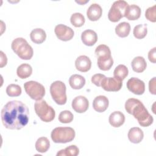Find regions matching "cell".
I'll list each match as a JSON object with an SVG mask.
<instances>
[{
  "label": "cell",
  "mask_w": 156,
  "mask_h": 156,
  "mask_svg": "<svg viewBox=\"0 0 156 156\" xmlns=\"http://www.w3.org/2000/svg\"><path fill=\"white\" fill-rule=\"evenodd\" d=\"M50 93L53 100L58 105H64L66 102V85L60 80H56L50 86Z\"/></svg>",
  "instance_id": "7"
},
{
  "label": "cell",
  "mask_w": 156,
  "mask_h": 156,
  "mask_svg": "<svg viewBox=\"0 0 156 156\" xmlns=\"http://www.w3.org/2000/svg\"><path fill=\"white\" fill-rule=\"evenodd\" d=\"M108 121L110 125L113 127H119L124 123L125 116L122 112L119 111H115L110 114Z\"/></svg>",
  "instance_id": "20"
},
{
  "label": "cell",
  "mask_w": 156,
  "mask_h": 156,
  "mask_svg": "<svg viewBox=\"0 0 156 156\" xmlns=\"http://www.w3.org/2000/svg\"><path fill=\"white\" fill-rule=\"evenodd\" d=\"M156 5H154L152 7H149L145 12V17L149 21L155 23L156 21Z\"/></svg>",
  "instance_id": "33"
},
{
  "label": "cell",
  "mask_w": 156,
  "mask_h": 156,
  "mask_svg": "<svg viewBox=\"0 0 156 156\" xmlns=\"http://www.w3.org/2000/svg\"><path fill=\"white\" fill-rule=\"evenodd\" d=\"M0 54H1V63H0L1 65H0V67L2 68L3 66L6 65L7 59L6 55L4 54V52L2 51H1Z\"/></svg>",
  "instance_id": "37"
},
{
  "label": "cell",
  "mask_w": 156,
  "mask_h": 156,
  "mask_svg": "<svg viewBox=\"0 0 156 156\" xmlns=\"http://www.w3.org/2000/svg\"><path fill=\"white\" fill-rule=\"evenodd\" d=\"M155 77H153L152 79L150 80L149 82V91L151 94H156V91H155Z\"/></svg>",
  "instance_id": "35"
},
{
  "label": "cell",
  "mask_w": 156,
  "mask_h": 156,
  "mask_svg": "<svg viewBox=\"0 0 156 156\" xmlns=\"http://www.w3.org/2000/svg\"><path fill=\"white\" fill-rule=\"evenodd\" d=\"M129 73L128 68L124 65H118L113 72L114 77L122 81L127 76Z\"/></svg>",
  "instance_id": "27"
},
{
  "label": "cell",
  "mask_w": 156,
  "mask_h": 156,
  "mask_svg": "<svg viewBox=\"0 0 156 156\" xmlns=\"http://www.w3.org/2000/svg\"><path fill=\"white\" fill-rule=\"evenodd\" d=\"M34 109L36 114L40 119L45 122L52 121L55 116L54 108L49 105L43 99L37 101L34 104Z\"/></svg>",
  "instance_id": "6"
},
{
  "label": "cell",
  "mask_w": 156,
  "mask_h": 156,
  "mask_svg": "<svg viewBox=\"0 0 156 156\" xmlns=\"http://www.w3.org/2000/svg\"><path fill=\"white\" fill-rule=\"evenodd\" d=\"M140 15L141 9L135 4L128 5L124 13V16L129 20H136L140 17Z\"/></svg>",
  "instance_id": "18"
},
{
  "label": "cell",
  "mask_w": 156,
  "mask_h": 156,
  "mask_svg": "<svg viewBox=\"0 0 156 156\" xmlns=\"http://www.w3.org/2000/svg\"><path fill=\"white\" fill-rule=\"evenodd\" d=\"M95 55L98 58V66L101 70L108 71L113 65L111 51L105 44H100L95 49Z\"/></svg>",
  "instance_id": "3"
},
{
  "label": "cell",
  "mask_w": 156,
  "mask_h": 156,
  "mask_svg": "<svg viewBox=\"0 0 156 156\" xmlns=\"http://www.w3.org/2000/svg\"><path fill=\"white\" fill-rule=\"evenodd\" d=\"M55 34L57 37L63 41H67L71 40L74 35V30L69 27L60 24L55 27Z\"/></svg>",
  "instance_id": "10"
},
{
  "label": "cell",
  "mask_w": 156,
  "mask_h": 156,
  "mask_svg": "<svg viewBox=\"0 0 156 156\" xmlns=\"http://www.w3.org/2000/svg\"><path fill=\"white\" fill-rule=\"evenodd\" d=\"M130 31V26L129 23L122 22L118 24L115 27V33L121 38L126 37L129 35Z\"/></svg>",
  "instance_id": "25"
},
{
  "label": "cell",
  "mask_w": 156,
  "mask_h": 156,
  "mask_svg": "<svg viewBox=\"0 0 156 156\" xmlns=\"http://www.w3.org/2000/svg\"><path fill=\"white\" fill-rule=\"evenodd\" d=\"M105 77V75L102 74H96L93 75L91 77V82L94 83L97 87H101V83L102 79Z\"/></svg>",
  "instance_id": "34"
},
{
  "label": "cell",
  "mask_w": 156,
  "mask_h": 156,
  "mask_svg": "<svg viewBox=\"0 0 156 156\" xmlns=\"http://www.w3.org/2000/svg\"><path fill=\"white\" fill-rule=\"evenodd\" d=\"M79 154V149L76 145H71L64 149H62L57 152V155L76 156Z\"/></svg>",
  "instance_id": "29"
},
{
  "label": "cell",
  "mask_w": 156,
  "mask_h": 156,
  "mask_svg": "<svg viewBox=\"0 0 156 156\" xmlns=\"http://www.w3.org/2000/svg\"><path fill=\"white\" fill-rule=\"evenodd\" d=\"M11 47L13 51L23 60H30L33 56L32 48L23 38L18 37L14 39Z\"/></svg>",
  "instance_id": "4"
},
{
  "label": "cell",
  "mask_w": 156,
  "mask_h": 156,
  "mask_svg": "<svg viewBox=\"0 0 156 156\" xmlns=\"http://www.w3.org/2000/svg\"><path fill=\"white\" fill-rule=\"evenodd\" d=\"M81 40L85 45L91 46L98 41V35L94 30L87 29L82 33Z\"/></svg>",
  "instance_id": "16"
},
{
  "label": "cell",
  "mask_w": 156,
  "mask_h": 156,
  "mask_svg": "<svg viewBox=\"0 0 156 156\" xmlns=\"http://www.w3.org/2000/svg\"><path fill=\"white\" fill-rule=\"evenodd\" d=\"M36 150L41 153H44L48 151L50 147V142L49 140L44 136L38 138L35 143Z\"/></svg>",
  "instance_id": "26"
},
{
  "label": "cell",
  "mask_w": 156,
  "mask_h": 156,
  "mask_svg": "<svg viewBox=\"0 0 156 156\" xmlns=\"http://www.w3.org/2000/svg\"><path fill=\"white\" fill-rule=\"evenodd\" d=\"M70 87L74 90H80L85 84V78L79 74H73L69 79Z\"/></svg>",
  "instance_id": "23"
},
{
  "label": "cell",
  "mask_w": 156,
  "mask_h": 156,
  "mask_svg": "<svg viewBox=\"0 0 156 156\" xmlns=\"http://www.w3.org/2000/svg\"><path fill=\"white\" fill-rule=\"evenodd\" d=\"M1 117L4 126L11 130H20L26 126L29 119L27 106L20 101L8 102L2 108Z\"/></svg>",
  "instance_id": "1"
},
{
  "label": "cell",
  "mask_w": 156,
  "mask_h": 156,
  "mask_svg": "<svg viewBox=\"0 0 156 156\" xmlns=\"http://www.w3.org/2000/svg\"><path fill=\"white\" fill-rule=\"evenodd\" d=\"M102 10L101 7L98 4H92L87 9V16L91 21L98 20L102 16Z\"/></svg>",
  "instance_id": "17"
},
{
  "label": "cell",
  "mask_w": 156,
  "mask_h": 156,
  "mask_svg": "<svg viewBox=\"0 0 156 156\" xmlns=\"http://www.w3.org/2000/svg\"><path fill=\"white\" fill-rule=\"evenodd\" d=\"M131 66L133 71L140 73L143 72L146 69L147 63L144 57L141 56H137L132 60Z\"/></svg>",
  "instance_id": "22"
},
{
  "label": "cell",
  "mask_w": 156,
  "mask_h": 156,
  "mask_svg": "<svg viewBox=\"0 0 156 156\" xmlns=\"http://www.w3.org/2000/svg\"><path fill=\"white\" fill-rule=\"evenodd\" d=\"M76 68L80 72H87L91 67V62L86 55H80L75 61Z\"/></svg>",
  "instance_id": "14"
},
{
  "label": "cell",
  "mask_w": 156,
  "mask_h": 156,
  "mask_svg": "<svg viewBox=\"0 0 156 156\" xmlns=\"http://www.w3.org/2000/svg\"><path fill=\"white\" fill-rule=\"evenodd\" d=\"M26 93L32 99L38 101L42 99L45 94V88L44 86L38 82L30 80L26 82L24 84Z\"/></svg>",
  "instance_id": "8"
},
{
  "label": "cell",
  "mask_w": 156,
  "mask_h": 156,
  "mask_svg": "<svg viewBox=\"0 0 156 156\" xmlns=\"http://www.w3.org/2000/svg\"><path fill=\"white\" fill-rule=\"evenodd\" d=\"M109 104L108 98L102 95L96 96L93 102V107L94 110L98 112L101 113L105 111Z\"/></svg>",
  "instance_id": "15"
},
{
  "label": "cell",
  "mask_w": 156,
  "mask_h": 156,
  "mask_svg": "<svg viewBox=\"0 0 156 156\" xmlns=\"http://www.w3.org/2000/svg\"><path fill=\"white\" fill-rule=\"evenodd\" d=\"M17 76L22 79H26L30 76L32 73V68L31 66L27 63L20 65L16 69Z\"/></svg>",
  "instance_id": "24"
},
{
  "label": "cell",
  "mask_w": 156,
  "mask_h": 156,
  "mask_svg": "<svg viewBox=\"0 0 156 156\" xmlns=\"http://www.w3.org/2000/svg\"><path fill=\"white\" fill-rule=\"evenodd\" d=\"M127 88L130 92L136 95H141L145 91L144 82L137 77H132L127 82Z\"/></svg>",
  "instance_id": "12"
},
{
  "label": "cell",
  "mask_w": 156,
  "mask_h": 156,
  "mask_svg": "<svg viewBox=\"0 0 156 156\" xmlns=\"http://www.w3.org/2000/svg\"><path fill=\"white\" fill-rule=\"evenodd\" d=\"M155 48H152V49H151L148 53V58L149 60L153 63H155L156 62V52H155Z\"/></svg>",
  "instance_id": "36"
},
{
  "label": "cell",
  "mask_w": 156,
  "mask_h": 156,
  "mask_svg": "<svg viewBox=\"0 0 156 156\" xmlns=\"http://www.w3.org/2000/svg\"><path fill=\"white\" fill-rule=\"evenodd\" d=\"M147 33V24H138L135 26L133 31L134 37L137 39H142L144 38Z\"/></svg>",
  "instance_id": "28"
},
{
  "label": "cell",
  "mask_w": 156,
  "mask_h": 156,
  "mask_svg": "<svg viewBox=\"0 0 156 156\" xmlns=\"http://www.w3.org/2000/svg\"><path fill=\"white\" fill-rule=\"evenodd\" d=\"M71 105L73 109L76 112L82 113L88 110L89 102L85 96H78L73 100Z\"/></svg>",
  "instance_id": "13"
},
{
  "label": "cell",
  "mask_w": 156,
  "mask_h": 156,
  "mask_svg": "<svg viewBox=\"0 0 156 156\" xmlns=\"http://www.w3.org/2000/svg\"><path fill=\"white\" fill-rule=\"evenodd\" d=\"M128 5L127 2L125 1L119 0L115 1L108 12V20L113 23L119 21L124 16L125 10Z\"/></svg>",
  "instance_id": "9"
},
{
  "label": "cell",
  "mask_w": 156,
  "mask_h": 156,
  "mask_svg": "<svg viewBox=\"0 0 156 156\" xmlns=\"http://www.w3.org/2000/svg\"><path fill=\"white\" fill-rule=\"evenodd\" d=\"M73 114L69 110H63L58 115V121L62 123H69L73 121Z\"/></svg>",
  "instance_id": "32"
},
{
  "label": "cell",
  "mask_w": 156,
  "mask_h": 156,
  "mask_svg": "<svg viewBox=\"0 0 156 156\" xmlns=\"http://www.w3.org/2000/svg\"><path fill=\"white\" fill-rule=\"evenodd\" d=\"M76 135L74 130L69 127H58L51 134L52 140L55 143H66L72 141Z\"/></svg>",
  "instance_id": "5"
},
{
  "label": "cell",
  "mask_w": 156,
  "mask_h": 156,
  "mask_svg": "<svg viewBox=\"0 0 156 156\" xmlns=\"http://www.w3.org/2000/svg\"><path fill=\"white\" fill-rule=\"evenodd\" d=\"M127 136L129 141L131 143L134 144H138L143 140L144 137V133L143 130L140 128L135 127L130 129Z\"/></svg>",
  "instance_id": "19"
},
{
  "label": "cell",
  "mask_w": 156,
  "mask_h": 156,
  "mask_svg": "<svg viewBox=\"0 0 156 156\" xmlns=\"http://www.w3.org/2000/svg\"><path fill=\"white\" fill-rule=\"evenodd\" d=\"M30 37L32 42L36 44H41L46 38L45 31L41 28H36L32 30L30 34Z\"/></svg>",
  "instance_id": "21"
},
{
  "label": "cell",
  "mask_w": 156,
  "mask_h": 156,
  "mask_svg": "<svg viewBox=\"0 0 156 156\" xmlns=\"http://www.w3.org/2000/svg\"><path fill=\"white\" fill-rule=\"evenodd\" d=\"M71 23L76 27H79L82 26L85 21L84 16L80 13H73L70 18Z\"/></svg>",
  "instance_id": "30"
},
{
  "label": "cell",
  "mask_w": 156,
  "mask_h": 156,
  "mask_svg": "<svg viewBox=\"0 0 156 156\" xmlns=\"http://www.w3.org/2000/svg\"><path fill=\"white\" fill-rule=\"evenodd\" d=\"M126 112L132 115L142 127H148L153 122L154 119L143 104L135 98L128 99L125 103Z\"/></svg>",
  "instance_id": "2"
},
{
  "label": "cell",
  "mask_w": 156,
  "mask_h": 156,
  "mask_svg": "<svg viewBox=\"0 0 156 156\" xmlns=\"http://www.w3.org/2000/svg\"><path fill=\"white\" fill-rule=\"evenodd\" d=\"M22 92L20 86L16 84H10L6 88V93L10 97H16L21 95Z\"/></svg>",
  "instance_id": "31"
},
{
  "label": "cell",
  "mask_w": 156,
  "mask_h": 156,
  "mask_svg": "<svg viewBox=\"0 0 156 156\" xmlns=\"http://www.w3.org/2000/svg\"><path fill=\"white\" fill-rule=\"evenodd\" d=\"M122 81L115 77H104L101 83V87L107 91H118L121 90Z\"/></svg>",
  "instance_id": "11"
}]
</instances>
